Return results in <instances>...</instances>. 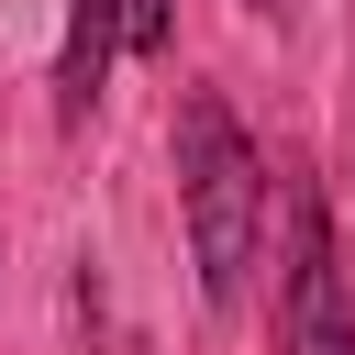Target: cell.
<instances>
[{
  "mask_svg": "<svg viewBox=\"0 0 355 355\" xmlns=\"http://www.w3.org/2000/svg\"><path fill=\"white\" fill-rule=\"evenodd\" d=\"M166 33H178V0H122V44L133 55H166Z\"/></svg>",
  "mask_w": 355,
  "mask_h": 355,
  "instance_id": "277c9868",
  "label": "cell"
},
{
  "mask_svg": "<svg viewBox=\"0 0 355 355\" xmlns=\"http://www.w3.org/2000/svg\"><path fill=\"white\" fill-rule=\"evenodd\" d=\"M178 211H189L200 300L233 311L244 300V266H255V233H266V166H255L244 122L222 111V89H189L178 100Z\"/></svg>",
  "mask_w": 355,
  "mask_h": 355,
  "instance_id": "6da1fadb",
  "label": "cell"
},
{
  "mask_svg": "<svg viewBox=\"0 0 355 355\" xmlns=\"http://www.w3.org/2000/svg\"><path fill=\"white\" fill-rule=\"evenodd\" d=\"M277 355H355V288L322 222V189L288 178V266H277Z\"/></svg>",
  "mask_w": 355,
  "mask_h": 355,
  "instance_id": "7a4b0ae2",
  "label": "cell"
},
{
  "mask_svg": "<svg viewBox=\"0 0 355 355\" xmlns=\"http://www.w3.org/2000/svg\"><path fill=\"white\" fill-rule=\"evenodd\" d=\"M255 11H266V22H277V11H288V0H255Z\"/></svg>",
  "mask_w": 355,
  "mask_h": 355,
  "instance_id": "5b68a950",
  "label": "cell"
},
{
  "mask_svg": "<svg viewBox=\"0 0 355 355\" xmlns=\"http://www.w3.org/2000/svg\"><path fill=\"white\" fill-rule=\"evenodd\" d=\"M111 55H122V0H78V11H67V55H55V122H67V133L100 111Z\"/></svg>",
  "mask_w": 355,
  "mask_h": 355,
  "instance_id": "3957f363",
  "label": "cell"
}]
</instances>
